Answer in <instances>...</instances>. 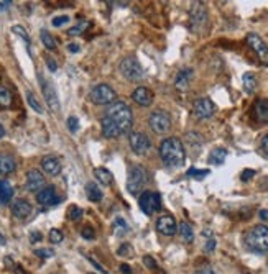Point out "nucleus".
Wrapping results in <instances>:
<instances>
[{
  "instance_id": "nucleus-1",
  "label": "nucleus",
  "mask_w": 268,
  "mask_h": 274,
  "mask_svg": "<svg viewBox=\"0 0 268 274\" xmlns=\"http://www.w3.org/2000/svg\"><path fill=\"white\" fill-rule=\"evenodd\" d=\"M160 156H161L164 166L181 168L184 164V159H186V149H184L181 139L171 137L163 139L161 144H160Z\"/></svg>"
},
{
  "instance_id": "nucleus-2",
  "label": "nucleus",
  "mask_w": 268,
  "mask_h": 274,
  "mask_svg": "<svg viewBox=\"0 0 268 274\" xmlns=\"http://www.w3.org/2000/svg\"><path fill=\"white\" fill-rule=\"evenodd\" d=\"M104 117L109 118V120L114 123L118 130H120L122 135L127 132H130V128L133 125V115H132L130 107L122 100L112 102L110 105L106 108Z\"/></svg>"
},
{
  "instance_id": "nucleus-3",
  "label": "nucleus",
  "mask_w": 268,
  "mask_h": 274,
  "mask_svg": "<svg viewBox=\"0 0 268 274\" xmlns=\"http://www.w3.org/2000/svg\"><path fill=\"white\" fill-rule=\"evenodd\" d=\"M245 246L259 255H268V227L257 225L245 235Z\"/></svg>"
},
{
  "instance_id": "nucleus-4",
  "label": "nucleus",
  "mask_w": 268,
  "mask_h": 274,
  "mask_svg": "<svg viewBox=\"0 0 268 274\" xmlns=\"http://www.w3.org/2000/svg\"><path fill=\"white\" fill-rule=\"evenodd\" d=\"M118 71H120V74L125 77V79L133 81V82L143 79V76H145V71H143L142 64L138 63V59L133 58V56L123 58L120 61V64H118Z\"/></svg>"
},
{
  "instance_id": "nucleus-5",
  "label": "nucleus",
  "mask_w": 268,
  "mask_h": 274,
  "mask_svg": "<svg viewBox=\"0 0 268 274\" xmlns=\"http://www.w3.org/2000/svg\"><path fill=\"white\" fill-rule=\"evenodd\" d=\"M148 181V173L143 166H133L130 168L127 176V190L132 195L140 194V189L147 184Z\"/></svg>"
},
{
  "instance_id": "nucleus-6",
  "label": "nucleus",
  "mask_w": 268,
  "mask_h": 274,
  "mask_svg": "<svg viewBox=\"0 0 268 274\" xmlns=\"http://www.w3.org/2000/svg\"><path fill=\"white\" fill-rule=\"evenodd\" d=\"M148 125L157 135H164V133L171 130V117L166 112L157 110L150 113V117H148Z\"/></svg>"
},
{
  "instance_id": "nucleus-7",
  "label": "nucleus",
  "mask_w": 268,
  "mask_h": 274,
  "mask_svg": "<svg viewBox=\"0 0 268 274\" xmlns=\"http://www.w3.org/2000/svg\"><path fill=\"white\" fill-rule=\"evenodd\" d=\"M115 97H117L115 91L107 84L96 86L89 94L91 102L96 103V105H110V103L114 102Z\"/></svg>"
},
{
  "instance_id": "nucleus-8",
  "label": "nucleus",
  "mask_w": 268,
  "mask_h": 274,
  "mask_svg": "<svg viewBox=\"0 0 268 274\" xmlns=\"http://www.w3.org/2000/svg\"><path fill=\"white\" fill-rule=\"evenodd\" d=\"M128 143H130L132 151L138 154V156H145V154L150 153V149H152L150 138L142 132H132L130 135H128Z\"/></svg>"
},
{
  "instance_id": "nucleus-9",
  "label": "nucleus",
  "mask_w": 268,
  "mask_h": 274,
  "mask_svg": "<svg viewBox=\"0 0 268 274\" xmlns=\"http://www.w3.org/2000/svg\"><path fill=\"white\" fill-rule=\"evenodd\" d=\"M138 205L143 214L147 215H153L155 212H158L161 209V197L157 192H152V190H145V192L140 194V199H138Z\"/></svg>"
},
{
  "instance_id": "nucleus-10",
  "label": "nucleus",
  "mask_w": 268,
  "mask_h": 274,
  "mask_svg": "<svg viewBox=\"0 0 268 274\" xmlns=\"http://www.w3.org/2000/svg\"><path fill=\"white\" fill-rule=\"evenodd\" d=\"M208 23V10L203 2H194L191 7V28L193 32H199Z\"/></svg>"
},
{
  "instance_id": "nucleus-11",
  "label": "nucleus",
  "mask_w": 268,
  "mask_h": 274,
  "mask_svg": "<svg viewBox=\"0 0 268 274\" xmlns=\"http://www.w3.org/2000/svg\"><path fill=\"white\" fill-rule=\"evenodd\" d=\"M247 45L255 51L262 63L268 66V46H267L265 41L262 40L257 33H250L249 36H247Z\"/></svg>"
},
{
  "instance_id": "nucleus-12",
  "label": "nucleus",
  "mask_w": 268,
  "mask_h": 274,
  "mask_svg": "<svg viewBox=\"0 0 268 274\" xmlns=\"http://www.w3.org/2000/svg\"><path fill=\"white\" fill-rule=\"evenodd\" d=\"M41 79V89H43V95L46 99V103L48 107L51 108V112H59V99H58V94H56V89L53 87L50 81H45L43 77L40 76Z\"/></svg>"
},
{
  "instance_id": "nucleus-13",
  "label": "nucleus",
  "mask_w": 268,
  "mask_h": 274,
  "mask_svg": "<svg viewBox=\"0 0 268 274\" xmlns=\"http://www.w3.org/2000/svg\"><path fill=\"white\" fill-rule=\"evenodd\" d=\"M25 187L30 192H40L41 189L46 187V181H45V176L41 174L38 169H30L27 173V183H25Z\"/></svg>"
},
{
  "instance_id": "nucleus-14",
  "label": "nucleus",
  "mask_w": 268,
  "mask_h": 274,
  "mask_svg": "<svg viewBox=\"0 0 268 274\" xmlns=\"http://www.w3.org/2000/svg\"><path fill=\"white\" fill-rule=\"evenodd\" d=\"M193 112L194 115L201 118V120H206V118H211L215 112V105L213 100L209 99H198L193 105Z\"/></svg>"
},
{
  "instance_id": "nucleus-15",
  "label": "nucleus",
  "mask_w": 268,
  "mask_h": 274,
  "mask_svg": "<svg viewBox=\"0 0 268 274\" xmlns=\"http://www.w3.org/2000/svg\"><path fill=\"white\" fill-rule=\"evenodd\" d=\"M157 230L164 236H173L178 231V224L173 215H161L157 220Z\"/></svg>"
},
{
  "instance_id": "nucleus-16",
  "label": "nucleus",
  "mask_w": 268,
  "mask_h": 274,
  "mask_svg": "<svg viewBox=\"0 0 268 274\" xmlns=\"http://www.w3.org/2000/svg\"><path fill=\"white\" fill-rule=\"evenodd\" d=\"M37 200H38V204L40 205H46V207H50V205H56V204H59V197L56 195V190L53 185H46L45 189H41L40 192L37 194Z\"/></svg>"
},
{
  "instance_id": "nucleus-17",
  "label": "nucleus",
  "mask_w": 268,
  "mask_h": 274,
  "mask_svg": "<svg viewBox=\"0 0 268 274\" xmlns=\"http://www.w3.org/2000/svg\"><path fill=\"white\" fill-rule=\"evenodd\" d=\"M132 99L135 103L142 107H150L153 102V92L147 87H137L135 91L132 92Z\"/></svg>"
},
{
  "instance_id": "nucleus-18",
  "label": "nucleus",
  "mask_w": 268,
  "mask_h": 274,
  "mask_svg": "<svg viewBox=\"0 0 268 274\" xmlns=\"http://www.w3.org/2000/svg\"><path fill=\"white\" fill-rule=\"evenodd\" d=\"M32 212H33L32 204L27 202V200H23V199L15 200V202L12 204V214L20 220L28 219V217L32 215Z\"/></svg>"
},
{
  "instance_id": "nucleus-19",
  "label": "nucleus",
  "mask_w": 268,
  "mask_h": 274,
  "mask_svg": "<svg viewBox=\"0 0 268 274\" xmlns=\"http://www.w3.org/2000/svg\"><path fill=\"white\" fill-rule=\"evenodd\" d=\"M41 168H43V171L50 176H58L61 173V163L58 158L54 156H46L43 158V161H41Z\"/></svg>"
},
{
  "instance_id": "nucleus-20",
  "label": "nucleus",
  "mask_w": 268,
  "mask_h": 274,
  "mask_svg": "<svg viewBox=\"0 0 268 274\" xmlns=\"http://www.w3.org/2000/svg\"><path fill=\"white\" fill-rule=\"evenodd\" d=\"M193 79V69L189 68H184L178 72L176 76V81H174V86H176L178 91H186L189 87V82Z\"/></svg>"
},
{
  "instance_id": "nucleus-21",
  "label": "nucleus",
  "mask_w": 268,
  "mask_h": 274,
  "mask_svg": "<svg viewBox=\"0 0 268 274\" xmlns=\"http://www.w3.org/2000/svg\"><path fill=\"white\" fill-rule=\"evenodd\" d=\"M254 113L260 123H268V100L267 99L257 100L254 105Z\"/></svg>"
},
{
  "instance_id": "nucleus-22",
  "label": "nucleus",
  "mask_w": 268,
  "mask_h": 274,
  "mask_svg": "<svg viewBox=\"0 0 268 274\" xmlns=\"http://www.w3.org/2000/svg\"><path fill=\"white\" fill-rule=\"evenodd\" d=\"M17 163H15L13 156L7 153H0V174H10L15 171Z\"/></svg>"
},
{
  "instance_id": "nucleus-23",
  "label": "nucleus",
  "mask_w": 268,
  "mask_h": 274,
  "mask_svg": "<svg viewBox=\"0 0 268 274\" xmlns=\"http://www.w3.org/2000/svg\"><path fill=\"white\" fill-rule=\"evenodd\" d=\"M13 197V187L7 179H0V204H8Z\"/></svg>"
},
{
  "instance_id": "nucleus-24",
  "label": "nucleus",
  "mask_w": 268,
  "mask_h": 274,
  "mask_svg": "<svg viewBox=\"0 0 268 274\" xmlns=\"http://www.w3.org/2000/svg\"><path fill=\"white\" fill-rule=\"evenodd\" d=\"M86 194H87V199H89L91 202H101L102 197H104L101 187L96 183H87L86 184Z\"/></svg>"
},
{
  "instance_id": "nucleus-25",
  "label": "nucleus",
  "mask_w": 268,
  "mask_h": 274,
  "mask_svg": "<svg viewBox=\"0 0 268 274\" xmlns=\"http://www.w3.org/2000/svg\"><path fill=\"white\" fill-rule=\"evenodd\" d=\"M94 176H96V179L99 181L102 185H110L112 183H114V176H112L110 171H107L106 168H96L94 169Z\"/></svg>"
},
{
  "instance_id": "nucleus-26",
  "label": "nucleus",
  "mask_w": 268,
  "mask_h": 274,
  "mask_svg": "<svg viewBox=\"0 0 268 274\" xmlns=\"http://www.w3.org/2000/svg\"><path fill=\"white\" fill-rule=\"evenodd\" d=\"M225 158H227V151L224 148H214L209 154V163L219 166V164H224Z\"/></svg>"
},
{
  "instance_id": "nucleus-27",
  "label": "nucleus",
  "mask_w": 268,
  "mask_h": 274,
  "mask_svg": "<svg viewBox=\"0 0 268 274\" xmlns=\"http://www.w3.org/2000/svg\"><path fill=\"white\" fill-rule=\"evenodd\" d=\"M178 230H179V235L181 238L186 241V243H193L194 241V231H193V227L188 224V222H181L178 225Z\"/></svg>"
},
{
  "instance_id": "nucleus-28",
  "label": "nucleus",
  "mask_w": 268,
  "mask_h": 274,
  "mask_svg": "<svg viewBox=\"0 0 268 274\" xmlns=\"http://www.w3.org/2000/svg\"><path fill=\"white\" fill-rule=\"evenodd\" d=\"M242 81H244V89L245 92H249V94H254L255 89H257V76L254 72H245L244 77H242Z\"/></svg>"
},
{
  "instance_id": "nucleus-29",
  "label": "nucleus",
  "mask_w": 268,
  "mask_h": 274,
  "mask_svg": "<svg viewBox=\"0 0 268 274\" xmlns=\"http://www.w3.org/2000/svg\"><path fill=\"white\" fill-rule=\"evenodd\" d=\"M130 231V228H128V224L123 219H120V217H117V219L114 220V233L115 235H125Z\"/></svg>"
},
{
  "instance_id": "nucleus-30",
  "label": "nucleus",
  "mask_w": 268,
  "mask_h": 274,
  "mask_svg": "<svg viewBox=\"0 0 268 274\" xmlns=\"http://www.w3.org/2000/svg\"><path fill=\"white\" fill-rule=\"evenodd\" d=\"M10 105H12V94H10L8 89L0 86V107L8 108Z\"/></svg>"
},
{
  "instance_id": "nucleus-31",
  "label": "nucleus",
  "mask_w": 268,
  "mask_h": 274,
  "mask_svg": "<svg viewBox=\"0 0 268 274\" xmlns=\"http://www.w3.org/2000/svg\"><path fill=\"white\" fill-rule=\"evenodd\" d=\"M40 36H41V41H43V45H45L46 49L53 51V49L56 48V41H54V38H53V36H51L48 32H46V30H41Z\"/></svg>"
},
{
  "instance_id": "nucleus-32",
  "label": "nucleus",
  "mask_w": 268,
  "mask_h": 274,
  "mask_svg": "<svg viewBox=\"0 0 268 274\" xmlns=\"http://www.w3.org/2000/svg\"><path fill=\"white\" fill-rule=\"evenodd\" d=\"M87 27H89V22H86V20H81L79 23L76 25V27H73L71 30H68V35L69 36H79L82 35L87 30Z\"/></svg>"
},
{
  "instance_id": "nucleus-33",
  "label": "nucleus",
  "mask_w": 268,
  "mask_h": 274,
  "mask_svg": "<svg viewBox=\"0 0 268 274\" xmlns=\"http://www.w3.org/2000/svg\"><path fill=\"white\" fill-rule=\"evenodd\" d=\"M27 100L30 103V107H32L35 112H37V113H43V107H41V103L38 102L37 97L33 95V92H30V91L27 92Z\"/></svg>"
},
{
  "instance_id": "nucleus-34",
  "label": "nucleus",
  "mask_w": 268,
  "mask_h": 274,
  "mask_svg": "<svg viewBox=\"0 0 268 274\" xmlns=\"http://www.w3.org/2000/svg\"><path fill=\"white\" fill-rule=\"evenodd\" d=\"M208 174H211L209 169H196V168L188 169V178H193V179H204Z\"/></svg>"
},
{
  "instance_id": "nucleus-35",
  "label": "nucleus",
  "mask_w": 268,
  "mask_h": 274,
  "mask_svg": "<svg viewBox=\"0 0 268 274\" xmlns=\"http://www.w3.org/2000/svg\"><path fill=\"white\" fill-rule=\"evenodd\" d=\"M48 238H50V241H51V243H54V245H58V243L63 241L64 235H63V231H61V230H58V228H53V230H50Z\"/></svg>"
},
{
  "instance_id": "nucleus-36",
  "label": "nucleus",
  "mask_w": 268,
  "mask_h": 274,
  "mask_svg": "<svg viewBox=\"0 0 268 274\" xmlns=\"http://www.w3.org/2000/svg\"><path fill=\"white\" fill-rule=\"evenodd\" d=\"M117 255H118V256H132V255H133V248H132V245H128V243H123V245L118 246Z\"/></svg>"
},
{
  "instance_id": "nucleus-37",
  "label": "nucleus",
  "mask_w": 268,
  "mask_h": 274,
  "mask_svg": "<svg viewBox=\"0 0 268 274\" xmlns=\"http://www.w3.org/2000/svg\"><path fill=\"white\" fill-rule=\"evenodd\" d=\"M68 217L71 220H79L82 217V210L77 205H71L68 209Z\"/></svg>"
},
{
  "instance_id": "nucleus-38",
  "label": "nucleus",
  "mask_w": 268,
  "mask_h": 274,
  "mask_svg": "<svg viewBox=\"0 0 268 274\" xmlns=\"http://www.w3.org/2000/svg\"><path fill=\"white\" fill-rule=\"evenodd\" d=\"M81 235L84 240H94L96 238V231L92 227H84V228L81 230Z\"/></svg>"
},
{
  "instance_id": "nucleus-39",
  "label": "nucleus",
  "mask_w": 268,
  "mask_h": 274,
  "mask_svg": "<svg viewBox=\"0 0 268 274\" xmlns=\"http://www.w3.org/2000/svg\"><path fill=\"white\" fill-rule=\"evenodd\" d=\"M68 22H69V17H68V15H61V17H54L53 20H51L53 27H63V25H66Z\"/></svg>"
},
{
  "instance_id": "nucleus-40",
  "label": "nucleus",
  "mask_w": 268,
  "mask_h": 274,
  "mask_svg": "<svg viewBox=\"0 0 268 274\" xmlns=\"http://www.w3.org/2000/svg\"><path fill=\"white\" fill-rule=\"evenodd\" d=\"M12 32H13L15 35L22 36V38H23L25 41H27V43H28V41H30V36H28V33L25 32V28H23V27H20V25H15V27L12 28Z\"/></svg>"
},
{
  "instance_id": "nucleus-41",
  "label": "nucleus",
  "mask_w": 268,
  "mask_h": 274,
  "mask_svg": "<svg viewBox=\"0 0 268 274\" xmlns=\"http://www.w3.org/2000/svg\"><path fill=\"white\" fill-rule=\"evenodd\" d=\"M68 128L71 133H76L77 130H79V120H77L76 117H69L68 118Z\"/></svg>"
},
{
  "instance_id": "nucleus-42",
  "label": "nucleus",
  "mask_w": 268,
  "mask_h": 274,
  "mask_svg": "<svg viewBox=\"0 0 268 274\" xmlns=\"http://www.w3.org/2000/svg\"><path fill=\"white\" fill-rule=\"evenodd\" d=\"M35 255L40 258H51L53 256V250H48V248H41V250L35 251Z\"/></svg>"
},
{
  "instance_id": "nucleus-43",
  "label": "nucleus",
  "mask_w": 268,
  "mask_h": 274,
  "mask_svg": "<svg viewBox=\"0 0 268 274\" xmlns=\"http://www.w3.org/2000/svg\"><path fill=\"white\" fill-rule=\"evenodd\" d=\"M143 263H145L147 268H150V270H157V268H158L157 261H155L152 256H145V258H143Z\"/></svg>"
},
{
  "instance_id": "nucleus-44",
  "label": "nucleus",
  "mask_w": 268,
  "mask_h": 274,
  "mask_svg": "<svg viewBox=\"0 0 268 274\" xmlns=\"http://www.w3.org/2000/svg\"><path fill=\"white\" fill-rule=\"evenodd\" d=\"M214 248H215V240L211 236V238H208V243H206L204 250H206V253H211V251H214Z\"/></svg>"
},
{
  "instance_id": "nucleus-45",
  "label": "nucleus",
  "mask_w": 268,
  "mask_h": 274,
  "mask_svg": "<svg viewBox=\"0 0 268 274\" xmlns=\"http://www.w3.org/2000/svg\"><path fill=\"white\" fill-rule=\"evenodd\" d=\"M254 174H255V171H252V169H245V171L242 173L240 179H242V181H249V179L254 178Z\"/></svg>"
},
{
  "instance_id": "nucleus-46",
  "label": "nucleus",
  "mask_w": 268,
  "mask_h": 274,
  "mask_svg": "<svg viewBox=\"0 0 268 274\" xmlns=\"http://www.w3.org/2000/svg\"><path fill=\"white\" fill-rule=\"evenodd\" d=\"M46 64H48V69H50L51 72H54L56 69H58V64H56V61H54L53 58H48V59H46Z\"/></svg>"
},
{
  "instance_id": "nucleus-47",
  "label": "nucleus",
  "mask_w": 268,
  "mask_h": 274,
  "mask_svg": "<svg viewBox=\"0 0 268 274\" xmlns=\"http://www.w3.org/2000/svg\"><path fill=\"white\" fill-rule=\"evenodd\" d=\"M262 151H264L265 156L268 158V135L264 139H262Z\"/></svg>"
},
{
  "instance_id": "nucleus-48",
  "label": "nucleus",
  "mask_w": 268,
  "mask_h": 274,
  "mask_svg": "<svg viewBox=\"0 0 268 274\" xmlns=\"http://www.w3.org/2000/svg\"><path fill=\"white\" fill-rule=\"evenodd\" d=\"M41 238H43V236H41L40 231H32V233H30V240H32L33 243L35 241H40Z\"/></svg>"
},
{
  "instance_id": "nucleus-49",
  "label": "nucleus",
  "mask_w": 268,
  "mask_h": 274,
  "mask_svg": "<svg viewBox=\"0 0 268 274\" xmlns=\"http://www.w3.org/2000/svg\"><path fill=\"white\" fill-rule=\"evenodd\" d=\"M120 271L122 274H132V268L128 265H120Z\"/></svg>"
},
{
  "instance_id": "nucleus-50",
  "label": "nucleus",
  "mask_w": 268,
  "mask_h": 274,
  "mask_svg": "<svg viewBox=\"0 0 268 274\" xmlns=\"http://www.w3.org/2000/svg\"><path fill=\"white\" fill-rule=\"evenodd\" d=\"M10 3H12L10 0H8V2H0V12H5V10L10 7Z\"/></svg>"
},
{
  "instance_id": "nucleus-51",
  "label": "nucleus",
  "mask_w": 268,
  "mask_h": 274,
  "mask_svg": "<svg viewBox=\"0 0 268 274\" xmlns=\"http://www.w3.org/2000/svg\"><path fill=\"white\" fill-rule=\"evenodd\" d=\"M260 219L262 220H268V209H264V210H260Z\"/></svg>"
},
{
  "instance_id": "nucleus-52",
  "label": "nucleus",
  "mask_w": 268,
  "mask_h": 274,
  "mask_svg": "<svg viewBox=\"0 0 268 274\" xmlns=\"http://www.w3.org/2000/svg\"><path fill=\"white\" fill-rule=\"evenodd\" d=\"M13 273H15V274H27L18 265H13Z\"/></svg>"
},
{
  "instance_id": "nucleus-53",
  "label": "nucleus",
  "mask_w": 268,
  "mask_h": 274,
  "mask_svg": "<svg viewBox=\"0 0 268 274\" xmlns=\"http://www.w3.org/2000/svg\"><path fill=\"white\" fill-rule=\"evenodd\" d=\"M68 49L71 51V53H77V51H79V46H77V45H69Z\"/></svg>"
},
{
  "instance_id": "nucleus-54",
  "label": "nucleus",
  "mask_w": 268,
  "mask_h": 274,
  "mask_svg": "<svg viewBox=\"0 0 268 274\" xmlns=\"http://www.w3.org/2000/svg\"><path fill=\"white\" fill-rule=\"evenodd\" d=\"M194 274H215V273L209 271V270H204V271H198V273H194Z\"/></svg>"
},
{
  "instance_id": "nucleus-55",
  "label": "nucleus",
  "mask_w": 268,
  "mask_h": 274,
  "mask_svg": "<svg viewBox=\"0 0 268 274\" xmlns=\"http://www.w3.org/2000/svg\"><path fill=\"white\" fill-rule=\"evenodd\" d=\"M3 135H5V128L2 127V123H0V138H3Z\"/></svg>"
},
{
  "instance_id": "nucleus-56",
  "label": "nucleus",
  "mask_w": 268,
  "mask_h": 274,
  "mask_svg": "<svg viewBox=\"0 0 268 274\" xmlns=\"http://www.w3.org/2000/svg\"><path fill=\"white\" fill-rule=\"evenodd\" d=\"M0 243H5V238H3L2 235H0Z\"/></svg>"
},
{
  "instance_id": "nucleus-57",
  "label": "nucleus",
  "mask_w": 268,
  "mask_h": 274,
  "mask_svg": "<svg viewBox=\"0 0 268 274\" xmlns=\"http://www.w3.org/2000/svg\"><path fill=\"white\" fill-rule=\"evenodd\" d=\"M89 274H94V273H89Z\"/></svg>"
}]
</instances>
